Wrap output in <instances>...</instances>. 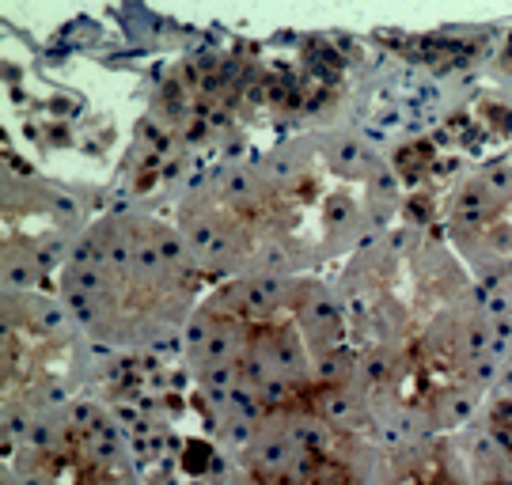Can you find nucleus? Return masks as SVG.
Segmentation results:
<instances>
[{"instance_id": "nucleus-3", "label": "nucleus", "mask_w": 512, "mask_h": 485, "mask_svg": "<svg viewBox=\"0 0 512 485\" xmlns=\"http://www.w3.org/2000/svg\"><path fill=\"white\" fill-rule=\"evenodd\" d=\"M255 485H327V470H315L311 467L304 474H258Z\"/></svg>"}, {"instance_id": "nucleus-2", "label": "nucleus", "mask_w": 512, "mask_h": 485, "mask_svg": "<svg viewBox=\"0 0 512 485\" xmlns=\"http://www.w3.org/2000/svg\"><path fill=\"white\" fill-rule=\"evenodd\" d=\"M391 485H505V478L475 455L463 459L459 448H429L418 451Z\"/></svg>"}, {"instance_id": "nucleus-1", "label": "nucleus", "mask_w": 512, "mask_h": 485, "mask_svg": "<svg viewBox=\"0 0 512 485\" xmlns=\"http://www.w3.org/2000/svg\"><path fill=\"white\" fill-rule=\"evenodd\" d=\"M46 485H114L107 451L84 432H65L38 459Z\"/></svg>"}]
</instances>
